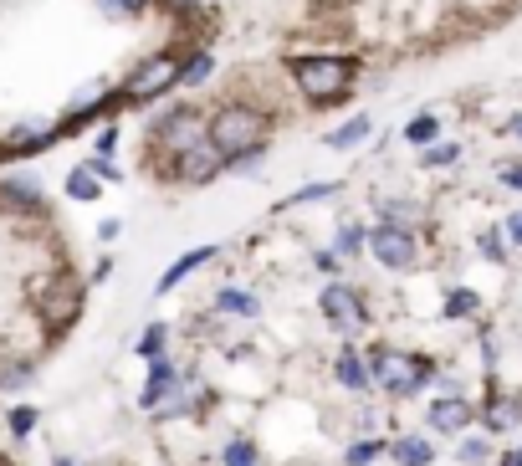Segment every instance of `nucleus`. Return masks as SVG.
Returning a JSON list of instances; mask_svg holds the SVG:
<instances>
[{
  "label": "nucleus",
  "instance_id": "f257e3e1",
  "mask_svg": "<svg viewBox=\"0 0 522 466\" xmlns=\"http://www.w3.org/2000/svg\"><path fill=\"white\" fill-rule=\"evenodd\" d=\"M205 139L221 149V159H236L241 149H261V144H267V113H256V108H221Z\"/></svg>",
  "mask_w": 522,
  "mask_h": 466
},
{
  "label": "nucleus",
  "instance_id": "f03ea898",
  "mask_svg": "<svg viewBox=\"0 0 522 466\" xmlns=\"http://www.w3.org/2000/svg\"><path fill=\"white\" fill-rule=\"evenodd\" d=\"M287 72H292V82L308 98H343L348 93V82H354V62H343V57H292L287 62Z\"/></svg>",
  "mask_w": 522,
  "mask_h": 466
},
{
  "label": "nucleus",
  "instance_id": "7ed1b4c3",
  "mask_svg": "<svg viewBox=\"0 0 522 466\" xmlns=\"http://www.w3.org/2000/svg\"><path fill=\"white\" fill-rule=\"evenodd\" d=\"M369 379L374 385H384L389 395H415V390H425L430 385V364L425 359H415V354H400V349H374L369 354Z\"/></svg>",
  "mask_w": 522,
  "mask_h": 466
},
{
  "label": "nucleus",
  "instance_id": "20e7f679",
  "mask_svg": "<svg viewBox=\"0 0 522 466\" xmlns=\"http://www.w3.org/2000/svg\"><path fill=\"white\" fill-rule=\"evenodd\" d=\"M226 169L221 149H215L210 139H195L185 144L180 154H169V169H164V180H180V185H210L215 175Z\"/></svg>",
  "mask_w": 522,
  "mask_h": 466
},
{
  "label": "nucleus",
  "instance_id": "39448f33",
  "mask_svg": "<svg viewBox=\"0 0 522 466\" xmlns=\"http://www.w3.org/2000/svg\"><path fill=\"white\" fill-rule=\"evenodd\" d=\"M318 308H323V318H328L343 338L364 333V298H359L348 282H328V287L318 292Z\"/></svg>",
  "mask_w": 522,
  "mask_h": 466
},
{
  "label": "nucleus",
  "instance_id": "423d86ee",
  "mask_svg": "<svg viewBox=\"0 0 522 466\" xmlns=\"http://www.w3.org/2000/svg\"><path fill=\"white\" fill-rule=\"evenodd\" d=\"M180 57H154L144 72H134V82H128V103H149L159 93H169L174 82H180Z\"/></svg>",
  "mask_w": 522,
  "mask_h": 466
},
{
  "label": "nucleus",
  "instance_id": "0eeeda50",
  "mask_svg": "<svg viewBox=\"0 0 522 466\" xmlns=\"http://www.w3.org/2000/svg\"><path fill=\"white\" fill-rule=\"evenodd\" d=\"M364 246L374 251L379 267H410V262H415V236H410L405 226H374Z\"/></svg>",
  "mask_w": 522,
  "mask_h": 466
},
{
  "label": "nucleus",
  "instance_id": "6e6552de",
  "mask_svg": "<svg viewBox=\"0 0 522 466\" xmlns=\"http://www.w3.org/2000/svg\"><path fill=\"white\" fill-rule=\"evenodd\" d=\"M180 379H185V374L174 369L164 354H159V359H149V379H144V395H139V400H144V410H154L159 400H169L174 390H180Z\"/></svg>",
  "mask_w": 522,
  "mask_h": 466
},
{
  "label": "nucleus",
  "instance_id": "1a4fd4ad",
  "mask_svg": "<svg viewBox=\"0 0 522 466\" xmlns=\"http://www.w3.org/2000/svg\"><path fill=\"white\" fill-rule=\"evenodd\" d=\"M466 426H471V405H466L461 395H446V400L430 405V431L456 436V431H466Z\"/></svg>",
  "mask_w": 522,
  "mask_h": 466
},
{
  "label": "nucleus",
  "instance_id": "9d476101",
  "mask_svg": "<svg viewBox=\"0 0 522 466\" xmlns=\"http://www.w3.org/2000/svg\"><path fill=\"white\" fill-rule=\"evenodd\" d=\"M41 313H47L52 328H67V323L82 313V287H57V298L41 303Z\"/></svg>",
  "mask_w": 522,
  "mask_h": 466
},
{
  "label": "nucleus",
  "instance_id": "9b49d317",
  "mask_svg": "<svg viewBox=\"0 0 522 466\" xmlns=\"http://www.w3.org/2000/svg\"><path fill=\"white\" fill-rule=\"evenodd\" d=\"M333 374H338V385H343V390H369V385H374V379H369V359H359L354 349H343V354H338Z\"/></svg>",
  "mask_w": 522,
  "mask_h": 466
},
{
  "label": "nucleus",
  "instance_id": "f8f14e48",
  "mask_svg": "<svg viewBox=\"0 0 522 466\" xmlns=\"http://www.w3.org/2000/svg\"><path fill=\"white\" fill-rule=\"evenodd\" d=\"M210 257H215V246H195V251H185V257H180V262H174V267L159 277V287H154V292H169V287H180V282H185L195 267H205Z\"/></svg>",
  "mask_w": 522,
  "mask_h": 466
},
{
  "label": "nucleus",
  "instance_id": "ddd939ff",
  "mask_svg": "<svg viewBox=\"0 0 522 466\" xmlns=\"http://www.w3.org/2000/svg\"><path fill=\"white\" fill-rule=\"evenodd\" d=\"M215 308L231 313V318H256L261 313L256 292H241V287H221V292H215Z\"/></svg>",
  "mask_w": 522,
  "mask_h": 466
},
{
  "label": "nucleus",
  "instance_id": "4468645a",
  "mask_svg": "<svg viewBox=\"0 0 522 466\" xmlns=\"http://www.w3.org/2000/svg\"><path fill=\"white\" fill-rule=\"evenodd\" d=\"M389 451H395L400 466H430V461H435V446H430L425 436H400Z\"/></svg>",
  "mask_w": 522,
  "mask_h": 466
},
{
  "label": "nucleus",
  "instance_id": "2eb2a0df",
  "mask_svg": "<svg viewBox=\"0 0 522 466\" xmlns=\"http://www.w3.org/2000/svg\"><path fill=\"white\" fill-rule=\"evenodd\" d=\"M67 195L72 200H98L103 195V180L93 175V164H77L72 175H67Z\"/></svg>",
  "mask_w": 522,
  "mask_h": 466
},
{
  "label": "nucleus",
  "instance_id": "dca6fc26",
  "mask_svg": "<svg viewBox=\"0 0 522 466\" xmlns=\"http://www.w3.org/2000/svg\"><path fill=\"white\" fill-rule=\"evenodd\" d=\"M359 139H369V118H348L338 134H328V149H354Z\"/></svg>",
  "mask_w": 522,
  "mask_h": 466
},
{
  "label": "nucleus",
  "instance_id": "f3484780",
  "mask_svg": "<svg viewBox=\"0 0 522 466\" xmlns=\"http://www.w3.org/2000/svg\"><path fill=\"white\" fill-rule=\"evenodd\" d=\"M164 349H169V328L164 323H149L144 338H139V359H159Z\"/></svg>",
  "mask_w": 522,
  "mask_h": 466
},
{
  "label": "nucleus",
  "instance_id": "a211bd4d",
  "mask_svg": "<svg viewBox=\"0 0 522 466\" xmlns=\"http://www.w3.org/2000/svg\"><path fill=\"white\" fill-rule=\"evenodd\" d=\"M517 420H522V400H497L487 410V426L492 431H507V426H517Z\"/></svg>",
  "mask_w": 522,
  "mask_h": 466
},
{
  "label": "nucleus",
  "instance_id": "6ab92c4d",
  "mask_svg": "<svg viewBox=\"0 0 522 466\" xmlns=\"http://www.w3.org/2000/svg\"><path fill=\"white\" fill-rule=\"evenodd\" d=\"M226 466H261V456H256V446L246 441V436H236V441H226V456H221Z\"/></svg>",
  "mask_w": 522,
  "mask_h": 466
},
{
  "label": "nucleus",
  "instance_id": "aec40b11",
  "mask_svg": "<svg viewBox=\"0 0 522 466\" xmlns=\"http://www.w3.org/2000/svg\"><path fill=\"white\" fill-rule=\"evenodd\" d=\"M435 134H441L435 113H420V118H410V123H405V139H410V144H430Z\"/></svg>",
  "mask_w": 522,
  "mask_h": 466
},
{
  "label": "nucleus",
  "instance_id": "412c9836",
  "mask_svg": "<svg viewBox=\"0 0 522 466\" xmlns=\"http://www.w3.org/2000/svg\"><path fill=\"white\" fill-rule=\"evenodd\" d=\"M369 241V231L364 226H338V246L333 251H343V257H359V246Z\"/></svg>",
  "mask_w": 522,
  "mask_h": 466
},
{
  "label": "nucleus",
  "instance_id": "4be33fe9",
  "mask_svg": "<svg viewBox=\"0 0 522 466\" xmlns=\"http://www.w3.org/2000/svg\"><path fill=\"white\" fill-rule=\"evenodd\" d=\"M471 313H476V292L456 287L451 298H446V318H471Z\"/></svg>",
  "mask_w": 522,
  "mask_h": 466
},
{
  "label": "nucleus",
  "instance_id": "5701e85b",
  "mask_svg": "<svg viewBox=\"0 0 522 466\" xmlns=\"http://www.w3.org/2000/svg\"><path fill=\"white\" fill-rule=\"evenodd\" d=\"M379 451H384V441H354V446H348V456H343V461H348V466H369Z\"/></svg>",
  "mask_w": 522,
  "mask_h": 466
},
{
  "label": "nucleus",
  "instance_id": "b1692460",
  "mask_svg": "<svg viewBox=\"0 0 522 466\" xmlns=\"http://www.w3.org/2000/svg\"><path fill=\"white\" fill-rule=\"evenodd\" d=\"M487 456H492V451H487V441H482V436H471V441H461V461H466V466H482Z\"/></svg>",
  "mask_w": 522,
  "mask_h": 466
},
{
  "label": "nucleus",
  "instance_id": "393cba45",
  "mask_svg": "<svg viewBox=\"0 0 522 466\" xmlns=\"http://www.w3.org/2000/svg\"><path fill=\"white\" fill-rule=\"evenodd\" d=\"M333 190H338V185H302V190H297V195H292L287 205H308V200H328Z\"/></svg>",
  "mask_w": 522,
  "mask_h": 466
},
{
  "label": "nucleus",
  "instance_id": "a878e982",
  "mask_svg": "<svg viewBox=\"0 0 522 466\" xmlns=\"http://www.w3.org/2000/svg\"><path fill=\"white\" fill-rule=\"evenodd\" d=\"M456 159V144H435V149H425V164H451Z\"/></svg>",
  "mask_w": 522,
  "mask_h": 466
},
{
  "label": "nucleus",
  "instance_id": "bb28decb",
  "mask_svg": "<svg viewBox=\"0 0 522 466\" xmlns=\"http://www.w3.org/2000/svg\"><path fill=\"white\" fill-rule=\"evenodd\" d=\"M31 426H36V415H31V410H11V431H16V436H26Z\"/></svg>",
  "mask_w": 522,
  "mask_h": 466
},
{
  "label": "nucleus",
  "instance_id": "cd10ccee",
  "mask_svg": "<svg viewBox=\"0 0 522 466\" xmlns=\"http://www.w3.org/2000/svg\"><path fill=\"white\" fill-rule=\"evenodd\" d=\"M313 267H318V272H338V251H318Z\"/></svg>",
  "mask_w": 522,
  "mask_h": 466
},
{
  "label": "nucleus",
  "instance_id": "c85d7f7f",
  "mask_svg": "<svg viewBox=\"0 0 522 466\" xmlns=\"http://www.w3.org/2000/svg\"><path fill=\"white\" fill-rule=\"evenodd\" d=\"M482 251H487V257H502V236L497 231H482Z\"/></svg>",
  "mask_w": 522,
  "mask_h": 466
},
{
  "label": "nucleus",
  "instance_id": "c756f323",
  "mask_svg": "<svg viewBox=\"0 0 522 466\" xmlns=\"http://www.w3.org/2000/svg\"><path fill=\"white\" fill-rule=\"evenodd\" d=\"M502 185H512V190H522V164H507V169H502Z\"/></svg>",
  "mask_w": 522,
  "mask_h": 466
},
{
  "label": "nucleus",
  "instance_id": "7c9ffc66",
  "mask_svg": "<svg viewBox=\"0 0 522 466\" xmlns=\"http://www.w3.org/2000/svg\"><path fill=\"white\" fill-rule=\"evenodd\" d=\"M507 236H512V241H517V246H522V216H517V221H512V226H507Z\"/></svg>",
  "mask_w": 522,
  "mask_h": 466
},
{
  "label": "nucleus",
  "instance_id": "2f4dec72",
  "mask_svg": "<svg viewBox=\"0 0 522 466\" xmlns=\"http://www.w3.org/2000/svg\"><path fill=\"white\" fill-rule=\"evenodd\" d=\"M502 466H522V446H517V451H507V456H502Z\"/></svg>",
  "mask_w": 522,
  "mask_h": 466
},
{
  "label": "nucleus",
  "instance_id": "473e14b6",
  "mask_svg": "<svg viewBox=\"0 0 522 466\" xmlns=\"http://www.w3.org/2000/svg\"><path fill=\"white\" fill-rule=\"evenodd\" d=\"M118 6H123V11H144V6H149V0H118Z\"/></svg>",
  "mask_w": 522,
  "mask_h": 466
},
{
  "label": "nucleus",
  "instance_id": "72a5a7b5",
  "mask_svg": "<svg viewBox=\"0 0 522 466\" xmlns=\"http://www.w3.org/2000/svg\"><path fill=\"white\" fill-rule=\"evenodd\" d=\"M512 134H517V139H522V113H517V118H512Z\"/></svg>",
  "mask_w": 522,
  "mask_h": 466
},
{
  "label": "nucleus",
  "instance_id": "f704fd0d",
  "mask_svg": "<svg viewBox=\"0 0 522 466\" xmlns=\"http://www.w3.org/2000/svg\"><path fill=\"white\" fill-rule=\"evenodd\" d=\"M57 466H72V461H57Z\"/></svg>",
  "mask_w": 522,
  "mask_h": 466
}]
</instances>
